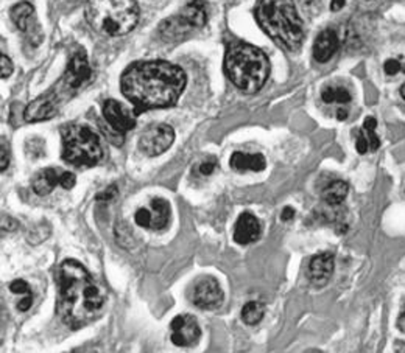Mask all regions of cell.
Here are the masks:
<instances>
[{
    "instance_id": "5",
    "label": "cell",
    "mask_w": 405,
    "mask_h": 353,
    "mask_svg": "<svg viewBox=\"0 0 405 353\" xmlns=\"http://www.w3.org/2000/svg\"><path fill=\"white\" fill-rule=\"evenodd\" d=\"M86 19L101 36H123L135 30L139 22L136 0H87Z\"/></svg>"
},
{
    "instance_id": "7",
    "label": "cell",
    "mask_w": 405,
    "mask_h": 353,
    "mask_svg": "<svg viewBox=\"0 0 405 353\" xmlns=\"http://www.w3.org/2000/svg\"><path fill=\"white\" fill-rule=\"evenodd\" d=\"M175 141V131L166 123H154L139 137V150L145 156L156 158L170 148Z\"/></svg>"
},
{
    "instance_id": "39",
    "label": "cell",
    "mask_w": 405,
    "mask_h": 353,
    "mask_svg": "<svg viewBox=\"0 0 405 353\" xmlns=\"http://www.w3.org/2000/svg\"><path fill=\"white\" fill-rule=\"evenodd\" d=\"M401 95H402V98L405 100V83H404L402 87H401Z\"/></svg>"
},
{
    "instance_id": "2",
    "label": "cell",
    "mask_w": 405,
    "mask_h": 353,
    "mask_svg": "<svg viewBox=\"0 0 405 353\" xmlns=\"http://www.w3.org/2000/svg\"><path fill=\"white\" fill-rule=\"evenodd\" d=\"M56 312L70 328H80L95 319L101 310L103 299L87 269L77 260H64L58 268Z\"/></svg>"
},
{
    "instance_id": "31",
    "label": "cell",
    "mask_w": 405,
    "mask_h": 353,
    "mask_svg": "<svg viewBox=\"0 0 405 353\" xmlns=\"http://www.w3.org/2000/svg\"><path fill=\"white\" fill-rule=\"evenodd\" d=\"M356 148L360 154H365L368 150H370V145H368L366 137L363 136L362 131L357 132V141H356Z\"/></svg>"
},
{
    "instance_id": "38",
    "label": "cell",
    "mask_w": 405,
    "mask_h": 353,
    "mask_svg": "<svg viewBox=\"0 0 405 353\" xmlns=\"http://www.w3.org/2000/svg\"><path fill=\"white\" fill-rule=\"evenodd\" d=\"M338 120H346L348 119V109H338Z\"/></svg>"
},
{
    "instance_id": "19",
    "label": "cell",
    "mask_w": 405,
    "mask_h": 353,
    "mask_svg": "<svg viewBox=\"0 0 405 353\" xmlns=\"http://www.w3.org/2000/svg\"><path fill=\"white\" fill-rule=\"evenodd\" d=\"M61 174L63 172L56 170V168H51V167L44 168V170L36 173L32 181V187L35 190V193H38L39 196H46L54 192V188L58 186V184H61Z\"/></svg>"
},
{
    "instance_id": "10",
    "label": "cell",
    "mask_w": 405,
    "mask_h": 353,
    "mask_svg": "<svg viewBox=\"0 0 405 353\" xmlns=\"http://www.w3.org/2000/svg\"><path fill=\"white\" fill-rule=\"evenodd\" d=\"M150 209H139L135 215V222L137 226L145 229L161 231L166 229L170 219V204L162 198H154Z\"/></svg>"
},
{
    "instance_id": "36",
    "label": "cell",
    "mask_w": 405,
    "mask_h": 353,
    "mask_svg": "<svg viewBox=\"0 0 405 353\" xmlns=\"http://www.w3.org/2000/svg\"><path fill=\"white\" fill-rule=\"evenodd\" d=\"M344 4H346L344 0H330V10L340 11V10H343Z\"/></svg>"
},
{
    "instance_id": "20",
    "label": "cell",
    "mask_w": 405,
    "mask_h": 353,
    "mask_svg": "<svg viewBox=\"0 0 405 353\" xmlns=\"http://www.w3.org/2000/svg\"><path fill=\"white\" fill-rule=\"evenodd\" d=\"M230 165L235 172H262L267 167V160L262 154L235 151L230 159Z\"/></svg>"
},
{
    "instance_id": "9",
    "label": "cell",
    "mask_w": 405,
    "mask_h": 353,
    "mask_svg": "<svg viewBox=\"0 0 405 353\" xmlns=\"http://www.w3.org/2000/svg\"><path fill=\"white\" fill-rule=\"evenodd\" d=\"M201 338L200 323L192 314H178L170 323V340L178 347H192Z\"/></svg>"
},
{
    "instance_id": "28",
    "label": "cell",
    "mask_w": 405,
    "mask_h": 353,
    "mask_svg": "<svg viewBox=\"0 0 405 353\" xmlns=\"http://www.w3.org/2000/svg\"><path fill=\"white\" fill-rule=\"evenodd\" d=\"M75 182H77V176L70 173V172H63L61 174V184L60 186L66 190H70L73 188V186H75Z\"/></svg>"
},
{
    "instance_id": "21",
    "label": "cell",
    "mask_w": 405,
    "mask_h": 353,
    "mask_svg": "<svg viewBox=\"0 0 405 353\" xmlns=\"http://www.w3.org/2000/svg\"><path fill=\"white\" fill-rule=\"evenodd\" d=\"M348 192H349L348 184L344 181H334L323 190L321 196L324 203L330 205V207H335V205H340L346 200Z\"/></svg>"
},
{
    "instance_id": "32",
    "label": "cell",
    "mask_w": 405,
    "mask_h": 353,
    "mask_svg": "<svg viewBox=\"0 0 405 353\" xmlns=\"http://www.w3.org/2000/svg\"><path fill=\"white\" fill-rule=\"evenodd\" d=\"M216 167H217V162L213 160V159H211V160L203 162V164H201L200 167H198V170H200L201 174L209 176V174L213 173V170H216Z\"/></svg>"
},
{
    "instance_id": "40",
    "label": "cell",
    "mask_w": 405,
    "mask_h": 353,
    "mask_svg": "<svg viewBox=\"0 0 405 353\" xmlns=\"http://www.w3.org/2000/svg\"><path fill=\"white\" fill-rule=\"evenodd\" d=\"M401 2H404V4H405V0H401Z\"/></svg>"
},
{
    "instance_id": "24",
    "label": "cell",
    "mask_w": 405,
    "mask_h": 353,
    "mask_svg": "<svg viewBox=\"0 0 405 353\" xmlns=\"http://www.w3.org/2000/svg\"><path fill=\"white\" fill-rule=\"evenodd\" d=\"M265 314V305L262 302H257V300H251L243 305L242 308V321L247 323V326H256L263 319Z\"/></svg>"
},
{
    "instance_id": "3",
    "label": "cell",
    "mask_w": 405,
    "mask_h": 353,
    "mask_svg": "<svg viewBox=\"0 0 405 353\" xmlns=\"http://www.w3.org/2000/svg\"><path fill=\"white\" fill-rule=\"evenodd\" d=\"M254 14L262 30L279 46L297 50L303 44V20L293 0H261Z\"/></svg>"
},
{
    "instance_id": "4",
    "label": "cell",
    "mask_w": 405,
    "mask_h": 353,
    "mask_svg": "<svg viewBox=\"0 0 405 353\" xmlns=\"http://www.w3.org/2000/svg\"><path fill=\"white\" fill-rule=\"evenodd\" d=\"M225 72L231 83L245 94L259 92L270 75V61L251 44H235L226 51Z\"/></svg>"
},
{
    "instance_id": "34",
    "label": "cell",
    "mask_w": 405,
    "mask_h": 353,
    "mask_svg": "<svg viewBox=\"0 0 405 353\" xmlns=\"http://www.w3.org/2000/svg\"><path fill=\"white\" fill-rule=\"evenodd\" d=\"M32 305H33V294H28V296H25L18 304V310L19 312H27V310H30Z\"/></svg>"
},
{
    "instance_id": "14",
    "label": "cell",
    "mask_w": 405,
    "mask_h": 353,
    "mask_svg": "<svg viewBox=\"0 0 405 353\" xmlns=\"http://www.w3.org/2000/svg\"><path fill=\"white\" fill-rule=\"evenodd\" d=\"M91 73L92 70L89 68V61H87L85 50H80L72 56V60L69 61L68 70H66L64 73L63 83L66 84V87L77 89V87L83 86L86 81L91 78Z\"/></svg>"
},
{
    "instance_id": "8",
    "label": "cell",
    "mask_w": 405,
    "mask_h": 353,
    "mask_svg": "<svg viewBox=\"0 0 405 353\" xmlns=\"http://www.w3.org/2000/svg\"><path fill=\"white\" fill-rule=\"evenodd\" d=\"M189 299L200 310H217L223 304V290L217 278L200 277L189 291Z\"/></svg>"
},
{
    "instance_id": "17",
    "label": "cell",
    "mask_w": 405,
    "mask_h": 353,
    "mask_svg": "<svg viewBox=\"0 0 405 353\" xmlns=\"http://www.w3.org/2000/svg\"><path fill=\"white\" fill-rule=\"evenodd\" d=\"M340 46L338 36L334 30H324L313 42V58L318 63H328L335 55Z\"/></svg>"
},
{
    "instance_id": "26",
    "label": "cell",
    "mask_w": 405,
    "mask_h": 353,
    "mask_svg": "<svg viewBox=\"0 0 405 353\" xmlns=\"http://www.w3.org/2000/svg\"><path fill=\"white\" fill-rule=\"evenodd\" d=\"M10 291L14 294H24V296L32 294L30 285H28L25 281H22V278H18V281H13L10 283Z\"/></svg>"
},
{
    "instance_id": "13",
    "label": "cell",
    "mask_w": 405,
    "mask_h": 353,
    "mask_svg": "<svg viewBox=\"0 0 405 353\" xmlns=\"http://www.w3.org/2000/svg\"><path fill=\"white\" fill-rule=\"evenodd\" d=\"M335 267V257L332 252H321L316 254L313 259L309 263L307 276L309 281L313 286H324L328 285L330 277L334 274Z\"/></svg>"
},
{
    "instance_id": "12",
    "label": "cell",
    "mask_w": 405,
    "mask_h": 353,
    "mask_svg": "<svg viewBox=\"0 0 405 353\" xmlns=\"http://www.w3.org/2000/svg\"><path fill=\"white\" fill-rule=\"evenodd\" d=\"M58 113V95L54 92H49L46 95H41L36 100H33L30 105L25 108L24 111V120L28 123L50 120Z\"/></svg>"
},
{
    "instance_id": "22",
    "label": "cell",
    "mask_w": 405,
    "mask_h": 353,
    "mask_svg": "<svg viewBox=\"0 0 405 353\" xmlns=\"http://www.w3.org/2000/svg\"><path fill=\"white\" fill-rule=\"evenodd\" d=\"M181 14L192 24L194 28H201L208 22V13H206V6L201 0H190L182 8Z\"/></svg>"
},
{
    "instance_id": "16",
    "label": "cell",
    "mask_w": 405,
    "mask_h": 353,
    "mask_svg": "<svg viewBox=\"0 0 405 353\" xmlns=\"http://www.w3.org/2000/svg\"><path fill=\"white\" fill-rule=\"evenodd\" d=\"M194 30L195 28L192 27V24H190V22L184 18L182 14L162 20L161 25L158 27V33L161 36V39L166 42L178 41L180 38H182V36H186Z\"/></svg>"
},
{
    "instance_id": "35",
    "label": "cell",
    "mask_w": 405,
    "mask_h": 353,
    "mask_svg": "<svg viewBox=\"0 0 405 353\" xmlns=\"http://www.w3.org/2000/svg\"><path fill=\"white\" fill-rule=\"evenodd\" d=\"M293 217H294V209L293 207H285L281 212V219H282V222H289V219H292Z\"/></svg>"
},
{
    "instance_id": "37",
    "label": "cell",
    "mask_w": 405,
    "mask_h": 353,
    "mask_svg": "<svg viewBox=\"0 0 405 353\" xmlns=\"http://www.w3.org/2000/svg\"><path fill=\"white\" fill-rule=\"evenodd\" d=\"M397 327H399L401 332H405V305L399 314V319H397Z\"/></svg>"
},
{
    "instance_id": "1",
    "label": "cell",
    "mask_w": 405,
    "mask_h": 353,
    "mask_svg": "<svg viewBox=\"0 0 405 353\" xmlns=\"http://www.w3.org/2000/svg\"><path fill=\"white\" fill-rule=\"evenodd\" d=\"M186 83V73L178 65L164 60L137 61L123 72L120 89L139 115L150 109L173 106Z\"/></svg>"
},
{
    "instance_id": "27",
    "label": "cell",
    "mask_w": 405,
    "mask_h": 353,
    "mask_svg": "<svg viewBox=\"0 0 405 353\" xmlns=\"http://www.w3.org/2000/svg\"><path fill=\"white\" fill-rule=\"evenodd\" d=\"M117 193H119V190H117V187L113 184V186H109L106 190H103V192H100L97 195V198H95V200H97V201H111L117 196Z\"/></svg>"
},
{
    "instance_id": "30",
    "label": "cell",
    "mask_w": 405,
    "mask_h": 353,
    "mask_svg": "<svg viewBox=\"0 0 405 353\" xmlns=\"http://www.w3.org/2000/svg\"><path fill=\"white\" fill-rule=\"evenodd\" d=\"M401 69H402V65L397 60H388L384 64V70H385L387 75H396V73L399 72Z\"/></svg>"
},
{
    "instance_id": "33",
    "label": "cell",
    "mask_w": 405,
    "mask_h": 353,
    "mask_svg": "<svg viewBox=\"0 0 405 353\" xmlns=\"http://www.w3.org/2000/svg\"><path fill=\"white\" fill-rule=\"evenodd\" d=\"M10 165V154H8V146H5V141L2 139V158H0V170L5 172Z\"/></svg>"
},
{
    "instance_id": "25",
    "label": "cell",
    "mask_w": 405,
    "mask_h": 353,
    "mask_svg": "<svg viewBox=\"0 0 405 353\" xmlns=\"http://www.w3.org/2000/svg\"><path fill=\"white\" fill-rule=\"evenodd\" d=\"M375 127H378V122H375L374 117H366L363 122V128L360 129L363 132V136L366 137L371 151H378L380 146V139L378 137V134H375Z\"/></svg>"
},
{
    "instance_id": "11",
    "label": "cell",
    "mask_w": 405,
    "mask_h": 353,
    "mask_svg": "<svg viewBox=\"0 0 405 353\" xmlns=\"http://www.w3.org/2000/svg\"><path fill=\"white\" fill-rule=\"evenodd\" d=\"M103 117L116 134L123 136L125 132L131 131L136 127V114H131L128 108L116 100H108L103 105Z\"/></svg>"
},
{
    "instance_id": "18",
    "label": "cell",
    "mask_w": 405,
    "mask_h": 353,
    "mask_svg": "<svg viewBox=\"0 0 405 353\" xmlns=\"http://www.w3.org/2000/svg\"><path fill=\"white\" fill-rule=\"evenodd\" d=\"M10 18L20 32L24 33L32 32L33 34V28L39 30L38 20H36L35 16V8L28 2H20L18 5H14L10 10Z\"/></svg>"
},
{
    "instance_id": "15",
    "label": "cell",
    "mask_w": 405,
    "mask_h": 353,
    "mask_svg": "<svg viewBox=\"0 0 405 353\" xmlns=\"http://www.w3.org/2000/svg\"><path fill=\"white\" fill-rule=\"evenodd\" d=\"M261 233H262V226L259 219H257L253 213L243 212L234 227L235 243H239V245L243 246L251 245V243L261 238Z\"/></svg>"
},
{
    "instance_id": "29",
    "label": "cell",
    "mask_w": 405,
    "mask_h": 353,
    "mask_svg": "<svg viewBox=\"0 0 405 353\" xmlns=\"http://www.w3.org/2000/svg\"><path fill=\"white\" fill-rule=\"evenodd\" d=\"M0 65H2V79H5V78H8L11 73H13V63H11V60L8 56H5V55H2L0 56Z\"/></svg>"
},
{
    "instance_id": "23",
    "label": "cell",
    "mask_w": 405,
    "mask_h": 353,
    "mask_svg": "<svg viewBox=\"0 0 405 353\" xmlns=\"http://www.w3.org/2000/svg\"><path fill=\"white\" fill-rule=\"evenodd\" d=\"M321 98L324 103L328 105H334V103H338V105H346V103L351 101V94L343 86H328L324 87L321 92Z\"/></svg>"
},
{
    "instance_id": "6",
    "label": "cell",
    "mask_w": 405,
    "mask_h": 353,
    "mask_svg": "<svg viewBox=\"0 0 405 353\" xmlns=\"http://www.w3.org/2000/svg\"><path fill=\"white\" fill-rule=\"evenodd\" d=\"M63 159L73 167H94L103 159L99 136L85 124L63 128Z\"/></svg>"
}]
</instances>
